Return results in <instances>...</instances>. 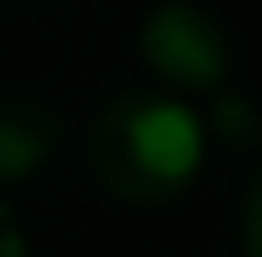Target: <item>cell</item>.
I'll return each instance as SVG.
<instances>
[{
	"mask_svg": "<svg viewBox=\"0 0 262 257\" xmlns=\"http://www.w3.org/2000/svg\"><path fill=\"white\" fill-rule=\"evenodd\" d=\"M58 111L35 94H0V181H24L53 158Z\"/></svg>",
	"mask_w": 262,
	"mask_h": 257,
	"instance_id": "obj_3",
	"label": "cell"
},
{
	"mask_svg": "<svg viewBox=\"0 0 262 257\" xmlns=\"http://www.w3.org/2000/svg\"><path fill=\"white\" fill-rule=\"evenodd\" d=\"M239 234H245V251L262 257V170L251 175V187H245V205H239Z\"/></svg>",
	"mask_w": 262,
	"mask_h": 257,
	"instance_id": "obj_4",
	"label": "cell"
},
{
	"mask_svg": "<svg viewBox=\"0 0 262 257\" xmlns=\"http://www.w3.org/2000/svg\"><path fill=\"white\" fill-rule=\"evenodd\" d=\"M140 58L151 76L169 88H192V94H215L227 82V35L192 0H158L140 24Z\"/></svg>",
	"mask_w": 262,
	"mask_h": 257,
	"instance_id": "obj_2",
	"label": "cell"
},
{
	"mask_svg": "<svg viewBox=\"0 0 262 257\" xmlns=\"http://www.w3.org/2000/svg\"><path fill=\"white\" fill-rule=\"evenodd\" d=\"M88 164L122 205H169L192 187L204 164V117L181 94L128 88L94 117Z\"/></svg>",
	"mask_w": 262,
	"mask_h": 257,
	"instance_id": "obj_1",
	"label": "cell"
}]
</instances>
